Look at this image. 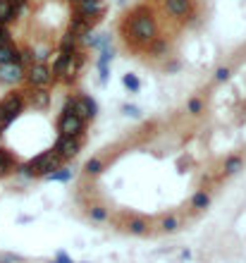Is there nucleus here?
<instances>
[{
	"label": "nucleus",
	"instance_id": "13",
	"mask_svg": "<svg viewBox=\"0 0 246 263\" xmlns=\"http://www.w3.org/2000/svg\"><path fill=\"white\" fill-rule=\"evenodd\" d=\"M187 112H192V115H201L203 112V98L194 96L187 101Z\"/></svg>",
	"mask_w": 246,
	"mask_h": 263
},
{
	"label": "nucleus",
	"instance_id": "16",
	"mask_svg": "<svg viewBox=\"0 0 246 263\" xmlns=\"http://www.w3.org/2000/svg\"><path fill=\"white\" fill-rule=\"evenodd\" d=\"M122 84L127 86V89H129V91H132V94H137L139 86H141V84H139V79L134 77V74H124V77H122Z\"/></svg>",
	"mask_w": 246,
	"mask_h": 263
},
{
	"label": "nucleus",
	"instance_id": "9",
	"mask_svg": "<svg viewBox=\"0 0 246 263\" xmlns=\"http://www.w3.org/2000/svg\"><path fill=\"white\" fill-rule=\"evenodd\" d=\"M244 167V156H230V158H225V175H234V172H239Z\"/></svg>",
	"mask_w": 246,
	"mask_h": 263
},
{
	"label": "nucleus",
	"instance_id": "21",
	"mask_svg": "<svg viewBox=\"0 0 246 263\" xmlns=\"http://www.w3.org/2000/svg\"><path fill=\"white\" fill-rule=\"evenodd\" d=\"M72 2H77V0H72Z\"/></svg>",
	"mask_w": 246,
	"mask_h": 263
},
{
	"label": "nucleus",
	"instance_id": "2",
	"mask_svg": "<svg viewBox=\"0 0 246 263\" xmlns=\"http://www.w3.org/2000/svg\"><path fill=\"white\" fill-rule=\"evenodd\" d=\"M22 82L27 84L29 89H50V84H55V79L46 62H36V65H29L24 69V79Z\"/></svg>",
	"mask_w": 246,
	"mask_h": 263
},
{
	"label": "nucleus",
	"instance_id": "10",
	"mask_svg": "<svg viewBox=\"0 0 246 263\" xmlns=\"http://www.w3.org/2000/svg\"><path fill=\"white\" fill-rule=\"evenodd\" d=\"M192 206H194V208H198V210L208 208V206H210V194H208L205 189H198V192L192 196Z\"/></svg>",
	"mask_w": 246,
	"mask_h": 263
},
{
	"label": "nucleus",
	"instance_id": "19",
	"mask_svg": "<svg viewBox=\"0 0 246 263\" xmlns=\"http://www.w3.org/2000/svg\"><path fill=\"white\" fill-rule=\"evenodd\" d=\"M124 112H127V115H132V117H139V115H141L139 108H134V105H124Z\"/></svg>",
	"mask_w": 246,
	"mask_h": 263
},
{
	"label": "nucleus",
	"instance_id": "6",
	"mask_svg": "<svg viewBox=\"0 0 246 263\" xmlns=\"http://www.w3.org/2000/svg\"><path fill=\"white\" fill-rule=\"evenodd\" d=\"M163 10L172 17H179V19H196L198 14L194 10V0H163Z\"/></svg>",
	"mask_w": 246,
	"mask_h": 263
},
{
	"label": "nucleus",
	"instance_id": "15",
	"mask_svg": "<svg viewBox=\"0 0 246 263\" xmlns=\"http://www.w3.org/2000/svg\"><path fill=\"white\" fill-rule=\"evenodd\" d=\"M160 225H163L165 232H177V230H179V220L175 218V215H167V218H163V222H160Z\"/></svg>",
	"mask_w": 246,
	"mask_h": 263
},
{
	"label": "nucleus",
	"instance_id": "18",
	"mask_svg": "<svg viewBox=\"0 0 246 263\" xmlns=\"http://www.w3.org/2000/svg\"><path fill=\"white\" fill-rule=\"evenodd\" d=\"M227 77H230V69H227V67L218 69V74H215V79H218V82H225V79H227Z\"/></svg>",
	"mask_w": 246,
	"mask_h": 263
},
{
	"label": "nucleus",
	"instance_id": "4",
	"mask_svg": "<svg viewBox=\"0 0 246 263\" xmlns=\"http://www.w3.org/2000/svg\"><path fill=\"white\" fill-rule=\"evenodd\" d=\"M86 120H82L79 115H74L72 110H65L60 112V120H57V132H60V137H79L86 132Z\"/></svg>",
	"mask_w": 246,
	"mask_h": 263
},
{
	"label": "nucleus",
	"instance_id": "8",
	"mask_svg": "<svg viewBox=\"0 0 246 263\" xmlns=\"http://www.w3.org/2000/svg\"><path fill=\"white\" fill-rule=\"evenodd\" d=\"M127 232H129V235L144 237L148 232V222L144 220V218H129V222H127Z\"/></svg>",
	"mask_w": 246,
	"mask_h": 263
},
{
	"label": "nucleus",
	"instance_id": "11",
	"mask_svg": "<svg viewBox=\"0 0 246 263\" xmlns=\"http://www.w3.org/2000/svg\"><path fill=\"white\" fill-rule=\"evenodd\" d=\"M89 218L94 222H105L108 220V208L96 204V206H89Z\"/></svg>",
	"mask_w": 246,
	"mask_h": 263
},
{
	"label": "nucleus",
	"instance_id": "5",
	"mask_svg": "<svg viewBox=\"0 0 246 263\" xmlns=\"http://www.w3.org/2000/svg\"><path fill=\"white\" fill-rule=\"evenodd\" d=\"M84 141H86V134H79V137H57L53 151L57 153L65 163H67V160H72V158H77V156H79Z\"/></svg>",
	"mask_w": 246,
	"mask_h": 263
},
{
	"label": "nucleus",
	"instance_id": "17",
	"mask_svg": "<svg viewBox=\"0 0 246 263\" xmlns=\"http://www.w3.org/2000/svg\"><path fill=\"white\" fill-rule=\"evenodd\" d=\"M55 263H72V259L67 256V251H57V259H55Z\"/></svg>",
	"mask_w": 246,
	"mask_h": 263
},
{
	"label": "nucleus",
	"instance_id": "7",
	"mask_svg": "<svg viewBox=\"0 0 246 263\" xmlns=\"http://www.w3.org/2000/svg\"><path fill=\"white\" fill-rule=\"evenodd\" d=\"M22 79H24V67H19V65H0V82L19 84Z\"/></svg>",
	"mask_w": 246,
	"mask_h": 263
},
{
	"label": "nucleus",
	"instance_id": "12",
	"mask_svg": "<svg viewBox=\"0 0 246 263\" xmlns=\"http://www.w3.org/2000/svg\"><path fill=\"white\" fill-rule=\"evenodd\" d=\"M100 170H103V158H91L84 165V175H98Z\"/></svg>",
	"mask_w": 246,
	"mask_h": 263
},
{
	"label": "nucleus",
	"instance_id": "14",
	"mask_svg": "<svg viewBox=\"0 0 246 263\" xmlns=\"http://www.w3.org/2000/svg\"><path fill=\"white\" fill-rule=\"evenodd\" d=\"M48 180H53V182H69V180H72V170H67V167H60V170H55V172H50V175H48Z\"/></svg>",
	"mask_w": 246,
	"mask_h": 263
},
{
	"label": "nucleus",
	"instance_id": "3",
	"mask_svg": "<svg viewBox=\"0 0 246 263\" xmlns=\"http://www.w3.org/2000/svg\"><path fill=\"white\" fill-rule=\"evenodd\" d=\"M65 108L67 110H72L74 115H79L82 120H86V122H91L94 117H96V101L91 96H86V94H77V96H69L67 101H65Z\"/></svg>",
	"mask_w": 246,
	"mask_h": 263
},
{
	"label": "nucleus",
	"instance_id": "1",
	"mask_svg": "<svg viewBox=\"0 0 246 263\" xmlns=\"http://www.w3.org/2000/svg\"><path fill=\"white\" fill-rule=\"evenodd\" d=\"M122 36L132 51H141L144 53L146 46L160 36L158 34V22H155L153 12L146 10V7L132 10L122 22Z\"/></svg>",
	"mask_w": 246,
	"mask_h": 263
},
{
	"label": "nucleus",
	"instance_id": "20",
	"mask_svg": "<svg viewBox=\"0 0 246 263\" xmlns=\"http://www.w3.org/2000/svg\"><path fill=\"white\" fill-rule=\"evenodd\" d=\"M177 69H179L177 60H172V62H167V65H165V72H177Z\"/></svg>",
	"mask_w": 246,
	"mask_h": 263
}]
</instances>
